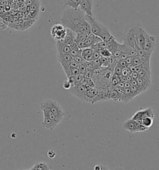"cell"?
Listing matches in <instances>:
<instances>
[{
    "label": "cell",
    "instance_id": "obj_32",
    "mask_svg": "<svg viewBox=\"0 0 159 170\" xmlns=\"http://www.w3.org/2000/svg\"><path fill=\"white\" fill-rule=\"evenodd\" d=\"M70 48L71 50H75V51H82V49L79 48V46L78 44L77 43L76 41H74L73 42H71L70 45Z\"/></svg>",
    "mask_w": 159,
    "mask_h": 170
},
{
    "label": "cell",
    "instance_id": "obj_15",
    "mask_svg": "<svg viewBox=\"0 0 159 170\" xmlns=\"http://www.w3.org/2000/svg\"><path fill=\"white\" fill-rule=\"evenodd\" d=\"M121 45L119 43H118L116 40H115V38L114 37H111L110 40L107 42V49L113 54L117 51V49H119L121 47Z\"/></svg>",
    "mask_w": 159,
    "mask_h": 170
},
{
    "label": "cell",
    "instance_id": "obj_47",
    "mask_svg": "<svg viewBox=\"0 0 159 170\" xmlns=\"http://www.w3.org/2000/svg\"><path fill=\"white\" fill-rule=\"evenodd\" d=\"M116 87H121V88H124V83H123V82H119L117 84Z\"/></svg>",
    "mask_w": 159,
    "mask_h": 170
},
{
    "label": "cell",
    "instance_id": "obj_39",
    "mask_svg": "<svg viewBox=\"0 0 159 170\" xmlns=\"http://www.w3.org/2000/svg\"><path fill=\"white\" fill-rule=\"evenodd\" d=\"M117 63L123 68L128 67V65L127 64L126 62L124 60H117Z\"/></svg>",
    "mask_w": 159,
    "mask_h": 170
},
{
    "label": "cell",
    "instance_id": "obj_38",
    "mask_svg": "<svg viewBox=\"0 0 159 170\" xmlns=\"http://www.w3.org/2000/svg\"><path fill=\"white\" fill-rule=\"evenodd\" d=\"M70 54L72 56V57L78 56V55H82V51H75V50H71Z\"/></svg>",
    "mask_w": 159,
    "mask_h": 170
},
{
    "label": "cell",
    "instance_id": "obj_33",
    "mask_svg": "<svg viewBox=\"0 0 159 170\" xmlns=\"http://www.w3.org/2000/svg\"><path fill=\"white\" fill-rule=\"evenodd\" d=\"M78 69H79V70H80V73L84 74L87 71L86 67L85 66V62H84V63H83L79 64Z\"/></svg>",
    "mask_w": 159,
    "mask_h": 170
},
{
    "label": "cell",
    "instance_id": "obj_13",
    "mask_svg": "<svg viewBox=\"0 0 159 170\" xmlns=\"http://www.w3.org/2000/svg\"><path fill=\"white\" fill-rule=\"evenodd\" d=\"M147 33L145 31L141 28L139 31L137 32L136 37V43L137 44L139 47L142 49L143 45L144 44V42L146 41V39L147 37Z\"/></svg>",
    "mask_w": 159,
    "mask_h": 170
},
{
    "label": "cell",
    "instance_id": "obj_35",
    "mask_svg": "<svg viewBox=\"0 0 159 170\" xmlns=\"http://www.w3.org/2000/svg\"><path fill=\"white\" fill-rule=\"evenodd\" d=\"M91 63H93L94 67L95 68L97 67H99L102 66V64H101V62L100 60V59H93L91 60Z\"/></svg>",
    "mask_w": 159,
    "mask_h": 170
},
{
    "label": "cell",
    "instance_id": "obj_2",
    "mask_svg": "<svg viewBox=\"0 0 159 170\" xmlns=\"http://www.w3.org/2000/svg\"><path fill=\"white\" fill-rule=\"evenodd\" d=\"M85 18L90 26L91 33L101 37L103 41L108 42L111 37H113L111 34L109 29L104 25L95 19L93 16L85 15Z\"/></svg>",
    "mask_w": 159,
    "mask_h": 170
},
{
    "label": "cell",
    "instance_id": "obj_5",
    "mask_svg": "<svg viewBox=\"0 0 159 170\" xmlns=\"http://www.w3.org/2000/svg\"><path fill=\"white\" fill-rule=\"evenodd\" d=\"M41 104L49 109L60 122L62 121L63 118L65 117V113L64 111L62 109L60 104L56 101H55V100L51 99L46 100L44 102H42Z\"/></svg>",
    "mask_w": 159,
    "mask_h": 170
},
{
    "label": "cell",
    "instance_id": "obj_28",
    "mask_svg": "<svg viewBox=\"0 0 159 170\" xmlns=\"http://www.w3.org/2000/svg\"><path fill=\"white\" fill-rule=\"evenodd\" d=\"M100 59L101 62L102 66L108 67L109 66V57H105V56H101L100 57Z\"/></svg>",
    "mask_w": 159,
    "mask_h": 170
},
{
    "label": "cell",
    "instance_id": "obj_36",
    "mask_svg": "<svg viewBox=\"0 0 159 170\" xmlns=\"http://www.w3.org/2000/svg\"><path fill=\"white\" fill-rule=\"evenodd\" d=\"M141 62H142V60H141V59L139 56L134 57L132 64L133 65H139L141 63Z\"/></svg>",
    "mask_w": 159,
    "mask_h": 170
},
{
    "label": "cell",
    "instance_id": "obj_18",
    "mask_svg": "<svg viewBox=\"0 0 159 170\" xmlns=\"http://www.w3.org/2000/svg\"><path fill=\"white\" fill-rule=\"evenodd\" d=\"M134 98L131 93L130 88L124 89V93L121 99V102H124V104H127L131 101V100H132Z\"/></svg>",
    "mask_w": 159,
    "mask_h": 170
},
{
    "label": "cell",
    "instance_id": "obj_27",
    "mask_svg": "<svg viewBox=\"0 0 159 170\" xmlns=\"http://www.w3.org/2000/svg\"><path fill=\"white\" fill-rule=\"evenodd\" d=\"M89 34H85V33H77V37L75 41H85L88 37Z\"/></svg>",
    "mask_w": 159,
    "mask_h": 170
},
{
    "label": "cell",
    "instance_id": "obj_44",
    "mask_svg": "<svg viewBox=\"0 0 159 170\" xmlns=\"http://www.w3.org/2000/svg\"><path fill=\"white\" fill-rule=\"evenodd\" d=\"M133 59H134V57H132V56H128V57H127V59L125 60V61L126 62V63L129 66L132 64V62H133Z\"/></svg>",
    "mask_w": 159,
    "mask_h": 170
},
{
    "label": "cell",
    "instance_id": "obj_23",
    "mask_svg": "<svg viewBox=\"0 0 159 170\" xmlns=\"http://www.w3.org/2000/svg\"><path fill=\"white\" fill-rule=\"evenodd\" d=\"M142 113H143V117H152L154 119L155 117L154 112L152 108H150V107L148 108V109L142 110Z\"/></svg>",
    "mask_w": 159,
    "mask_h": 170
},
{
    "label": "cell",
    "instance_id": "obj_26",
    "mask_svg": "<svg viewBox=\"0 0 159 170\" xmlns=\"http://www.w3.org/2000/svg\"><path fill=\"white\" fill-rule=\"evenodd\" d=\"M130 89H131V93H132L134 98H135V97H137V95H139V94H141L137 86H132V85H131Z\"/></svg>",
    "mask_w": 159,
    "mask_h": 170
},
{
    "label": "cell",
    "instance_id": "obj_8",
    "mask_svg": "<svg viewBox=\"0 0 159 170\" xmlns=\"http://www.w3.org/2000/svg\"><path fill=\"white\" fill-rule=\"evenodd\" d=\"M156 45V40L155 38L153 36H150L147 34L146 41L143 45L142 49L147 54L152 56L154 52Z\"/></svg>",
    "mask_w": 159,
    "mask_h": 170
},
{
    "label": "cell",
    "instance_id": "obj_3",
    "mask_svg": "<svg viewBox=\"0 0 159 170\" xmlns=\"http://www.w3.org/2000/svg\"><path fill=\"white\" fill-rule=\"evenodd\" d=\"M41 109L44 114V121L42 123L43 127L50 130H53L59 125L60 122L47 107L41 104Z\"/></svg>",
    "mask_w": 159,
    "mask_h": 170
},
{
    "label": "cell",
    "instance_id": "obj_45",
    "mask_svg": "<svg viewBox=\"0 0 159 170\" xmlns=\"http://www.w3.org/2000/svg\"><path fill=\"white\" fill-rule=\"evenodd\" d=\"M131 75L132 79H135V80H137L139 79V77L138 72H132L131 73Z\"/></svg>",
    "mask_w": 159,
    "mask_h": 170
},
{
    "label": "cell",
    "instance_id": "obj_37",
    "mask_svg": "<svg viewBox=\"0 0 159 170\" xmlns=\"http://www.w3.org/2000/svg\"><path fill=\"white\" fill-rule=\"evenodd\" d=\"M63 87L64 88L65 90H70V89L71 87V84L68 80H67V81H66L63 82Z\"/></svg>",
    "mask_w": 159,
    "mask_h": 170
},
{
    "label": "cell",
    "instance_id": "obj_30",
    "mask_svg": "<svg viewBox=\"0 0 159 170\" xmlns=\"http://www.w3.org/2000/svg\"><path fill=\"white\" fill-rule=\"evenodd\" d=\"M77 42L78 44L79 48H80L82 50L87 48H90V46L86 43L85 41H75Z\"/></svg>",
    "mask_w": 159,
    "mask_h": 170
},
{
    "label": "cell",
    "instance_id": "obj_17",
    "mask_svg": "<svg viewBox=\"0 0 159 170\" xmlns=\"http://www.w3.org/2000/svg\"><path fill=\"white\" fill-rule=\"evenodd\" d=\"M53 167L49 165L47 163L44 162H37L36 164L34 165L33 167H32L30 170H49L52 169Z\"/></svg>",
    "mask_w": 159,
    "mask_h": 170
},
{
    "label": "cell",
    "instance_id": "obj_4",
    "mask_svg": "<svg viewBox=\"0 0 159 170\" xmlns=\"http://www.w3.org/2000/svg\"><path fill=\"white\" fill-rule=\"evenodd\" d=\"M142 28L140 23H131L125 28V40L133 48H135L136 37L139 30Z\"/></svg>",
    "mask_w": 159,
    "mask_h": 170
},
{
    "label": "cell",
    "instance_id": "obj_9",
    "mask_svg": "<svg viewBox=\"0 0 159 170\" xmlns=\"http://www.w3.org/2000/svg\"><path fill=\"white\" fill-rule=\"evenodd\" d=\"M93 0H82L79 7L85 15L93 16Z\"/></svg>",
    "mask_w": 159,
    "mask_h": 170
},
{
    "label": "cell",
    "instance_id": "obj_29",
    "mask_svg": "<svg viewBox=\"0 0 159 170\" xmlns=\"http://www.w3.org/2000/svg\"><path fill=\"white\" fill-rule=\"evenodd\" d=\"M123 67H121L120 66H119L117 63H116L114 69V74H117L120 75L122 74V71H123Z\"/></svg>",
    "mask_w": 159,
    "mask_h": 170
},
{
    "label": "cell",
    "instance_id": "obj_22",
    "mask_svg": "<svg viewBox=\"0 0 159 170\" xmlns=\"http://www.w3.org/2000/svg\"><path fill=\"white\" fill-rule=\"evenodd\" d=\"M139 77H141V78H144L149 81H152L151 79V75L152 74H149L147 71H146L144 69H140V70L138 72Z\"/></svg>",
    "mask_w": 159,
    "mask_h": 170
},
{
    "label": "cell",
    "instance_id": "obj_11",
    "mask_svg": "<svg viewBox=\"0 0 159 170\" xmlns=\"http://www.w3.org/2000/svg\"><path fill=\"white\" fill-rule=\"evenodd\" d=\"M137 87L140 92V93H143L146 90L149 89L150 85L152 84V81H149L144 78L139 77V79L137 80Z\"/></svg>",
    "mask_w": 159,
    "mask_h": 170
},
{
    "label": "cell",
    "instance_id": "obj_25",
    "mask_svg": "<svg viewBox=\"0 0 159 170\" xmlns=\"http://www.w3.org/2000/svg\"><path fill=\"white\" fill-rule=\"evenodd\" d=\"M96 51H98L99 52L101 56H105V57H109L110 56L113 55L112 53H111L107 48L101 49H98V50H96Z\"/></svg>",
    "mask_w": 159,
    "mask_h": 170
},
{
    "label": "cell",
    "instance_id": "obj_19",
    "mask_svg": "<svg viewBox=\"0 0 159 170\" xmlns=\"http://www.w3.org/2000/svg\"><path fill=\"white\" fill-rule=\"evenodd\" d=\"M81 1L82 0H66L64 8L65 7L68 6L69 7H71L73 9L77 10L80 6Z\"/></svg>",
    "mask_w": 159,
    "mask_h": 170
},
{
    "label": "cell",
    "instance_id": "obj_6",
    "mask_svg": "<svg viewBox=\"0 0 159 170\" xmlns=\"http://www.w3.org/2000/svg\"><path fill=\"white\" fill-rule=\"evenodd\" d=\"M51 34L55 41H62L67 34V28L61 24H56L52 26Z\"/></svg>",
    "mask_w": 159,
    "mask_h": 170
},
{
    "label": "cell",
    "instance_id": "obj_16",
    "mask_svg": "<svg viewBox=\"0 0 159 170\" xmlns=\"http://www.w3.org/2000/svg\"><path fill=\"white\" fill-rule=\"evenodd\" d=\"M77 33L73 31L72 30L67 28V34L64 40H62L63 42L67 45H70L71 42H73L76 39Z\"/></svg>",
    "mask_w": 159,
    "mask_h": 170
},
{
    "label": "cell",
    "instance_id": "obj_43",
    "mask_svg": "<svg viewBox=\"0 0 159 170\" xmlns=\"http://www.w3.org/2000/svg\"><path fill=\"white\" fill-rule=\"evenodd\" d=\"M101 57L100 53L98 51L94 50V52L93 53V59H100Z\"/></svg>",
    "mask_w": 159,
    "mask_h": 170
},
{
    "label": "cell",
    "instance_id": "obj_20",
    "mask_svg": "<svg viewBox=\"0 0 159 170\" xmlns=\"http://www.w3.org/2000/svg\"><path fill=\"white\" fill-rule=\"evenodd\" d=\"M108 97L109 100H112L114 102L120 101V98L117 93V92L114 89L112 90H108Z\"/></svg>",
    "mask_w": 159,
    "mask_h": 170
},
{
    "label": "cell",
    "instance_id": "obj_7",
    "mask_svg": "<svg viewBox=\"0 0 159 170\" xmlns=\"http://www.w3.org/2000/svg\"><path fill=\"white\" fill-rule=\"evenodd\" d=\"M70 91L82 101H86V92L87 90L82 83L77 84L72 86L70 89Z\"/></svg>",
    "mask_w": 159,
    "mask_h": 170
},
{
    "label": "cell",
    "instance_id": "obj_41",
    "mask_svg": "<svg viewBox=\"0 0 159 170\" xmlns=\"http://www.w3.org/2000/svg\"><path fill=\"white\" fill-rule=\"evenodd\" d=\"M93 75V71H87L84 74V78L85 79H91Z\"/></svg>",
    "mask_w": 159,
    "mask_h": 170
},
{
    "label": "cell",
    "instance_id": "obj_42",
    "mask_svg": "<svg viewBox=\"0 0 159 170\" xmlns=\"http://www.w3.org/2000/svg\"><path fill=\"white\" fill-rule=\"evenodd\" d=\"M128 56H129L128 53L123 52V53H122V54L120 56H119V57L117 58V60H125Z\"/></svg>",
    "mask_w": 159,
    "mask_h": 170
},
{
    "label": "cell",
    "instance_id": "obj_40",
    "mask_svg": "<svg viewBox=\"0 0 159 170\" xmlns=\"http://www.w3.org/2000/svg\"><path fill=\"white\" fill-rule=\"evenodd\" d=\"M47 156H48V157L51 159H53L55 157V156H56V153H55L53 150H51L47 152Z\"/></svg>",
    "mask_w": 159,
    "mask_h": 170
},
{
    "label": "cell",
    "instance_id": "obj_10",
    "mask_svg": "<svg viewBox=\"0 0 159 170\" xmlns=\"http://www.w3.org/2000/svg\"><path fill=\"white\" fill-rule=\"evenodd\" d=\"M123 128L131 133L139 132L138 124L136 121L132 119H129L126 121L123 125Z\"/></svg>",
    "mask_w": 159,
    "mask_h": 170
},
{
    "label": "cell",
    "instance_id": "obj_1",
    "mask_svg": "<svg viewBox=\"0 0 159 170\" xmlns=\"http://www.w3.org/2000/svg\"><path fill=\"white\" fill-rule=\"evenodd\" d=\"M62 22L66 28L77 33L90 34L91 33L90 26L86 20L85 13L78 8L75 10L68 7L63 13Z\"/></svg>",
    "mask_w": 159,
    "mask_h": 170
},
{
    "label": "cell",
    "instance_id": "obj_14",
    "mask_svg": "<svg viewBox=\"0 0 159 170\" xmlns=\"http://www.w3.org/2000/svg\"><path fill=\"white\" fill-rule=\"evenodd\" d=\"M56 49L57 54H70L71 51L70 45L63 42V41H56Z\"/></svg>",
    "mask_w": 159,
    "mask_h": 170
},
{
    "label": "cell",
    "instance_id": "obj_24",
    "mask_svg": "<svg viewBox=\"0 0 159 170\" xmlns=\"http://www.w3.org/2000/svg\"><path fill=\"white\" fill-rule=\"evenodd\" d=\"M64 72H65V74H66V75L67 77V78H68V77H70V76H73V75H77L78 74L80 73L78 67L74 68V69H68V70L65 71Z\"/></svg>",
    "mask_w": 159,
    "mask_h": 170
},
{
    "label": "cell",
    "instance_id": "obj_48",
    "mask_svg": "<svg viewBox=\"0 0 159 170\" xmlns=\"http://www.w3.org/2000/svg\"><path fill=\"white\" fill-rule=\"evenodd\" d=\"M94 169H96V170H100V169H101V166H98V165H97V166H96L94 167Z\"/></svg>",
    "mask_w": 159,
    "mask_h": 170
},
{
    "label": "cell",
    "instance_id": "obj_46",
    "mask_svg": "<svg viewBox=\"0 0 159 170\" xmlns=\"http://www.w3.org/2000/svg\"><path fill=\"white\" fill-rule=\"evenodd\" d=\"M131 82L126 81V82H125L124 83V89L130 88V87H131Z\"/></svg>",
    "mask_w": 159,
    "mask_h": 170
},
{
    "label": "cell",
    "instance_id": "obj_34",
    "mask_svg": "<svg viewBox=\"0 0 159 170\" xmlns=\"http://www.w3.org/2000/svg\"><path fill=\"white\" fill-rule=\"evenodd\" d=\"M131 73H132V71L130 70V69L128 67H124V68L123 69L121 75L127 77V76L131 75Z\"/></svg>",
    "mask_w": 159,
    "mask_h": 170
},
{
    "label": "cell",
    "instance_id": "obj_21",
    "mask_svg": "<svg viewBox=\"0 0 159 170\" xmlns=\"http://www.w3.org/2000/svg\"><path fill=\"white\" fill-rule=\"evenodd\" d=\"M154 119L149 117H145L142 118V125L144 126L150 128L153 125Z\"/></svg>",
    "mask_w": 159,
    "mask_h": 170
},
{
    "label": "cell",
    "instance_id": "obj_12",
    "mask_svg": "<svg viewBox=\"0 0 159 170\" xmlns=\"http://www.w3.org/2000/svg\"><path fill=\"white\" fill-rule=\"evenodd\" d=\"M58 61L62 65V67H65L69 64L73 60V57L70 54H57V55Z\"/></svg>",
    "mask_w": 159,
    "mask_h": 170
},
{
    "label": "cell",
    "instance_id": "obj_31",
    "mask_svg": "<svg viewBox=\"0 0 159 170\" xmlns=\"http://www.w3.org/2000/svg\"><path fill=\"white\" fill-rule=\"evenodd\" d=\"M73 60L77 62V63L78 64H81V63H84V62H86V60L84 59V58L82 57V55H78V56L74 57Z\"/></svg>",
    "mask_w": 159,
    "mask_h": 170
}]
</instances>
